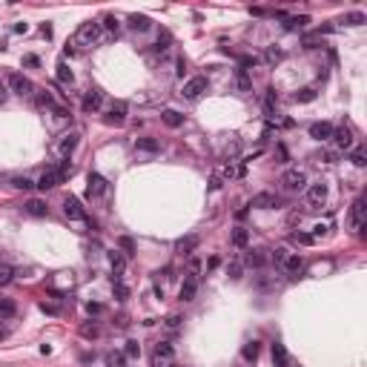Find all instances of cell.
<instances>
[{
    "label": "cell",
    "instance_id": "cell-1",
    "mask_svg": "<svg viewBox=\"0 0 367 367\" xmlns=\"http://www.w3.org/2000/svg\"><path fill=\"white\" fill-rule=\"evenodd\" d=\"M100 32H103V23L98 20H86L78 26V32L72 37V46H92V43H98L100 40Z\"/></svg>",
    "mask_w": 367,
    "mask_h": 367
},
{
    "label": "cell",
    "instance_id": "cell-2",
    "mask_svg": "<svg viewBox=\"0 0 367 367\" xmlns=\"http://www.w3.org/2000/svg\"><path fill=\"white\" fill-rule=\"evenodd\" d=\"M281 184L287 192H301V189H307V172L304 169H287L281 175Z\"/></svg>",
    "mask_w": 367,
    "mask_h": 367
},
{
    "label": "cell",
    "instance_id": "cell-3",
    "mask_svg": "<svg viewBox=\"0 0 367 367\" xmlns=\"http://www.w3.org/2000/svg\"><path fill=\"white\" fill-rule=\"evenodd\" d=\"M207 89H210V81H207L204 75H198V78H192V81H186V84H184L181 95H184L186 100H198L201 95L207 92Z\"/></svg>",
    "mask_w": 367,
    "mask_h": 367
},
{
    "label": "cell",
    "instance_id": "cell-4",
    "mask_svg": "<svg viewBox=\"0 0 367 367\" xmlns=\"http://www.w3.org/2000/svg\"><path fill=\"white\" fill-rule=\"evenodd\" d=\"M6 86H9V92H15V95H32L34 92V86H32V81L29 78H23L20 72H12L9 78H6Z\"/></svg>",
    "mask_w": 367,
    "mask_h": 367
},
{
    "label": "cell",
    "instance_id": "cell-5",
    "mask_svg": "<svg viewBox=\"0 0 367 367\" xmlns=\"http://www.w3.org/2000/svg\"><path fill=\"white\" fill-rule=\"evenodd\" d=\"M63 213H66L69 221H86V210L81 207V201L75 198V195L63 198Z\"/></svg>",
    "mask_w": 367,
    "mask_h": 367
},
{
    "label": "cell",
    "instance_id": "cell-6",
    "mask_svg": "<svg viewBox=\"0 0 367 367\" xmlns=\"http://www.w3.org/2000/svg\"><path fill=\"white\" fill-rule=\"evenodd\" d=\"M304 198H307L310 207H321V204L327 201V186H324V184H310L307 192H304Z\"/></svg>",
    "mask_w": 367,
    "mask_h": 367
},
{
    "label": "cell",
    "instance_id": "cell-7",
    "mask_svg": "<svg viewBox=\"0 0 367 367\" xmlns=\"http://www.w3.org/2000/svg\"><path fill=\"white\" fill-rule=\"evenodd\" d=\"M350 224H353V230H365V198H356L353 201V207H350Z\"/></svg>",
    "mask_w": 367,
    "mask_h": 367
},
{
    "label": "cell",
    "instance_id": "cell-8",
    "mask_svg": "<svg viewBox=\"0 0 367 367\" xmlns=\"http://www.w3.org/2000/svg\"><path fill=\"white\" fill-rule=\"evenodd\" d=\"M100 103H103V92H100V89H89V92L84 95L81 109H84V112H98Z\"/></svg>",
    "mask_w": 367,
    "mask_h": 367
},
{
    "label": "cell",
    "instance_id": "cell-9",
    "mask_svg": "<svg viewBox=\"0 0 367 367\" xmlns=\"http://www.w3.org/2000/svg\"><path fill=\"white\" fill-rule=\"evenodd\" d=\"M330 135H333V123H327V121L310 123V138L313 141H330Z\"/></svg>",
    "mask_w": 367,
    "mask_h": 367
},
{
    "label": "cell",
    "instance_id": "cell-10",
    "mask_svg": "<svg viewBox=\"0 0 367 367\" xmlns=\"http://www.w3.org/2000/svg\"><path fill=\"white\" fill-rule=\"evenodd\" d=\"M198 244H201L198 235H184V238H178V241H175V252H178V255H192Z\"/></svg>",
    "mask_w": 367,
    "mask_h": 367
},
{
    "label": "cell",
    "instance_id": "cell-11",
    "mask_svg": "<svg viewBox=\"0 0 367 367\" xmlns=\"http://www.w3.org/2000/svg\"><path fill=\"white\" fill-rule=\"evenodd\" d=\"M106 186H109V184H106V178H103L100 172H89V195H92V198H100V195L106 192Z\"/></svg>",
    "mask_w": 367,
    "mask_h": 367
},
{
    "label": "cell",
    "instance_id": "cell-12",
    "mask_svg": "<svg viewBox=\"0 0 367 367\" xmlns=\"http://www.w3.org/2000/svg\"><path fill=\"white\" fill-rule=\"evenodd\" d=\"M195 293H198V275H186L184 284H181L178 299H181V301H192V299H195Z\"/></svg>",
    "mask_w": 367,
    "mask_h": 367
},
{
    "label": "cell",
    "instance_id": "cell-13",
    "mask_svg": "<svg viewBox=\"0 0 367 367\" xmlns=\"http://www.w3.org/2000/svg\"><path fill=\"white\" fill-rule=\"evenodd\" d=\"M330 141H333L338 150H350V147H353V132L347 129V126H341V129H333Z\"/></svg>",
    "mask_w": 367,
    "mask_h": 367
},
{
    "label": "cell",
    "instance_id": "cell-14",
    "mask_svg": "<svg viewBox=\"0 0 367 367\" xmlns=\"http://www.w3.org/2000/svg\"><path fill=\"white\" fill-rule=\"evenodd\" d=\"M250 207H255V210H273V207H278V198H275L273 192H258V195L250 201Z\"/></svg>",
    "mask_w": 367,
    "mask_h": 367
},
{
    "label": "cell",
    "instance_id": "cell-15",
    "mask_svg": "<svg viewBox=\"0 0 367 367\" xmlns=\"http://www.w3.org/2000/svg\"><path fill=\"white\" fill-rule=\"evenodd\" d=\"M23 210L29 213V215L34 218H43L46 213H49V207H46V201H40V198H29L26 204H23Z\"/></svg>",
    "mask_w": 367,
    "mask_h": 367
},
{
    "label": "cell",
    "instance_id": "cell-16",
    "mask_svg": "<svg viewBox=\"0 0 367 367\" xmlns=\"http://www.w3.org/2000/svg\"><path fill=\"white\" fill-rule=\"evenodd\" d=\"M273 367H290V353L284 344H273Z\"/></svg>",
    "mask_w": 367,
    "mask_h": 367
},
{
    "label": "cell",
    "instance_id": "cell-17",
    "mask_svg": "<svg viewBox=\"0 0 367 367\" xmlns=\"http://www.w3.org/2000/svg\"><path fill=\"white\" fill-rule=\"evenodd\" d=\"M123 115H126V103L123 100H115L109 115H106V123H123Z\"/></svg>",
    "mask_w": 367,
    "mask_h": 367
},
{
    "label": "cell",
    "instance_id": "cell-18",
    "mask_svg": "<svg viewBox=\"0 0 367 367\" xmlns=\"http://www.w3.org/2000/svg\"><path fill=\"white\" fill-rule=\"evenodd\" d=\"M15 316H17L15 299H6V296H0V321H6V318H15Z\"/></svg>",
    "mask_w": 367,
    "mask_h": 367
},
{
    "label": "cell",
    "instance_id": "cell-19",
    "mask_svg": "<svg viewBox=\"0 0 367 367\" xmlns=\"http://www.w3.org/2000/svg\"><path fill=\"white\" fill-rule=\"evenodd\" d=\"M78 147V132H69V135H63L61 138V144H58V152L66 158V155H72V150Z\"/></svg>",
    "mask_w": 367,
    "mask_h": 367
},
{
    "label": "cell",
    "instance_id": "cell-20",
    "mask_svg": "<svg viewBox=\"0 0 367 367\" xmlns=\"http://www.w3.org/2000/svg\"><path fill=\"white\" fill-rule=\"evenodd\" d=\"M135 150H138V152H150V155H155V152L161 150V144H158L155 138H138V141H135Z\"/></svg>",
    "mask_w": 367,
    "mask_h": 367
},
{
    "label": "cell",
    "instance_id": "cell-21",
    "mask_svg": "<svg viewBox=\"0 0 367 367\" xmlns=\"http://www.w3.org/2000/svg\"><path fill=\"white\" fill-rule=\"evenodd\" d=\"M281 267H284V273H301L304 270V258L301 255H287L281 261Z\"/></svg>",
    "mask_w": 367,
    "mask_h": 367
},
{
    "label": "cell",
    "instance_id": "cell-22",
    "mask_svg": "<svg viewBox=\"0 0 367 367\" xmlns=\"http://www.w3.org/2000/svg\"><path fill=\"white\" fill-rule=\"evenodd\" d=\"M161 121H164L167 126H172V129H178V126L184 123V115L175 112V109H167V112H161Z\"/></svg>",
    "mask_w": 367,
    "mask_h": 367
},
{
    "label": "cell",
    "instance_id": "cell-23",
    "mask_svg": "<svg viewBox=\"0 0 367 367\" xmlns=\"http://www.w3.org/2000/svg\"><path fill=\"white\" fill-rule=\"evenodd\" d=\"M310 23V17L307 15H299V17H287V23H284V29L287 32H299V29H304Z\"/></svg>",
    "mask_w": 367,
    "mask_h": 367
},
{
    "label": "cell",
    "instance_id": "cell-24",
    "mask_svg": "<svg viewBox=\"0 0 367 367\" xmlns=\"http://www.w3.org/2000/svg\"><path fill=\"white\" fill-rule=\"evenodd\" d=\"M152 356H158V359H175V347H172L169 341H158L155 350H152Z\"/></svg>",
    "mask_w": 367,
    "mask_h": 367
},
{
    "label": "cell",
    "instance_id": "cell-25",
    "mask_svg": "<svg viewBox=\"0 0 367 367\" xmlns=\"http://www.w3.org/2000/svg\"><path fill=\"white\" fill-rule=\"evenodd\" d=\"M129 26H132L135 32H147V29L152 26V20L147 15H132L129 17Z\"/></svg>",
    "mask_w": 367,
    "mask_h": 367
},
{
    "label": "cell",
    "instance_id": "cell-26",
    "mask_svg": "<svg viewBox=\"0 0 367 367\" xmlns=\"http://www.w3.org/2000/svg\"><path fill=\"white\" fill-rule=\"evenodd\" d=\"M258 350H261V347H258V341H247V344L241 347L244 362H255V359H258Z\"/></svg>",
    "mask_w": 367,
    "mask_h": 367
},
{
    "label": "cell",
    "instance_id": "cell-27",
    "mask_svg": "<svg viewBox=\"0 0 367 367\" xmlns=\"http://www.w3.org/2000/svg\"><path fill=\"white\" fill-rule=\"evenodd\" d=\"M247 241H250V233H247L244 227H235L233 230V244L235 247H247Z\"/></svg>",
    "mask_w": 367,
    "mask_h": 367
},
{
    "label": "cell",
    "instance_id": "cell-28",
    "mask_svg": "<svg viewBox=\"0 0 367 367\" xmlns=\"http://www.w3.org/2000/svg\"><path fill=\"white\" fill-rule=\"evenodd\" d=\"M293 100H296V103H313V100H316V89H310V86H307V89L296 92V95H293Z\"/></svg>",
    "mask_w": 367,
    "mask_h": 367
},
{
    "label": "cell",
    "instance_id": "cell-29",
    "mask_svg": "<svg viewBox=\"0 0 367 367\" xmlns=\"http://www.w3.org/2000/svg\"><path fill=\"white\" fill-rule=\"evenodd\" d=\"M109 261H112V270H115V278H118L123 273V267H126V258L121 252H109Z\"/></svg>",
    "mask_w": 367,
    "mask_h": 367
},
{
    "label": "cell",
    "instance_id": "cell-30",
    "mask_svg": "<svg viewBox=\"0 0 367 367\" xmlns=\"http://www.w3.org/2000/svg\"><path fill=\"white\" fill-rule=\"evenodd\" d=\"M81 336H84V338H98V336H100L98 324H95V321H86V324H81Z\"/></svg>",
    "mask_w": 367,
    "mask_h": 367
},
{
    "label": "cell",
    "instance_id": "cell-31",
    "mask_svg": "<svg viewBox=\"0 0 367 367\" xmlns=\"http://www.w3.org/2000/svg\"><path fill=\"white\" fill-rule=\"evenodd\" d=\"M37 106L40 109H55L58 103H55V98H52L49 92H37Z\"/></svg>",
    "mask_w": 367,
    "mask_h": 367
},
{
    "label": "cell",
    "instance_id": "cell-32",
    "mask_svg": "<svg viewBox=\"0 0 367 367\" xmlns=\"http://www.w3.org/2000/svg\"><path fill=\"white\" fill-rule=\"evenodd\" d=\"M58 81H61L63 86L72 84V69H69L66 63H58Z\"/></svg>",
    "mask_w": 367,
    "mask_h": 367
},
{
    "label": "cell",
    "instance_id": "cell-33",
    "mask_svg": "<svg viewBox=\"0 0 367 367\" xmlns=\"http://www.w3.org/2000/svg\"><path fill=\"white\" fill-rule=\"evenodd\" d=\"M365 158H367V152H365V147H356V150H353V152H350V161H353V164H356V167H365V164H367Z\"/></svg>",
    "mask_w": 367,
    "mask_h": 367
},
{
    "label": "cell",
    "instance_id": "cell-34",
    "mask_svg": "<svg viewBox=\"0 0 367 367\" xmlns=\"http://www.w3.org/2000/svg\"><path fill=\"white\" fill-rule=\"evenodd\" d=\"M12 278H15V270L9 267V264H0V287H6Z\"/></svg>",
    "mask_w": 367,
    "mask_h": 367
},
{
    "label": "cell",
    "instance_id": "cell-35",
    "mask_svg": "<svg viewBox=\"0 0 367 367\" xmlns=\"http://www.w3.org/2000/svg\"><path fill=\"white\" fill-rule=\"evenodd\" d=\"M264 261H267L264 252H250V255H247V264H250V267H264Z\"/></svg>",
    "mask_w": 367,
    "mask_h": 367
},
{
    "label": "cell",
    "instance_id": "cell-36",
    "mask_svg": "<svg viewBox=\"0 0 367 367\" xmlns=\"http://www.w3.org/2000/svg\"><path fill=\"white\" fill-rule=\"evenodd\" d=\"M123 356H126V359H138V356H141V344H138V341H126Z\"/></svg>",
    "mask_w": 367,
    "mask_h": 367
},
{
    "label": "cell",
    "instance_id": "cell-37",
    "mask_svg": "<svg viewBox=\"0 0 367 367\" xmlns=\"http://www.w3.org/2000/svg\"><path fill=\"white\" fill-rule=\"evenodd\" d=\"M344 23H347V26H362V23H365V15H362V12H350V15L344 17Z\"/></svg>",
    "mask_w": 367,
    "mask_h": 367
},
{
    "label": "cell",
    "instance_id": "cell-38",
    "mask_svg": "<svg viewBox=\"0 0 367 367\" xmlns=\"http://www.w3.org/2000/svg\"><path fill=\"white\" fill-rule=\"evenodd\" d=\"M106 362H109L112 367H123L126 356H123V353H109V356H106Z\"/></svg>",
    "mask_w": 367,
    "mask_h": 367
},
{
    "label": "cell",
    "instance_id": "cell-39",
    "mask_svg": "<svg viewBox=\"0 0 367 367\" xmlns=\"http://www.w3.org/2000/svg\"><path fill=\"white\" fill-rule=\"evenodd\" d=\"M293 241H296V244H304V247H307V244H313L316 238H313L310 233H293Z\"/></svg>",
    "mask_w": 367,
    "mask_h": 367
},
{
    "label": "cell",
    "instance_id": "cell-40",
    "mask_svg": "<svg viewBox=\"0 0 367 367\" xmlns=\"http://www.w3.org/2000/svg\"><path fill=\"white\" fill-rule=\"evenodd\" d=\"M112 290H115V296H118V299H121V301L126 299V296H129V290H126V284H121V281H118V278H115V281H112Z\"/></svg>",
    "mask_w": 367,
    "mask_h": 367
},
{
    "label": "cell",
    "instance_id": "cell-41",
    "mask_svg": "<svg viewBox=\"0 0 367 367\" xmlns=\"http://www.w3.org/2000/svg\"><path fill=\"white\" fill-rule=\"evenodd\" d=\"M40 310H43L46 316H58V313H61V307H58V304H49V301H40Z\"/></svg>",
    "mask_w": 367,
    "mask_h": 367
},
{
    "label": "cell",
    "instance_id": "cell-42",
    "mask_svg": "<svg viewBox=\"0 0 367 367\" xmlns=\"http://www.w3.org/2000/svg\"><path fill=\"white\" fill-rule=\"evenodd\" d=\"M275 103H278V95H275V89H270V92H267V100H264L267 112H273V109H275Z\"/></svg>",
    "mask_w": 367,
    "mask_h": 367
},
{
    "label": "cell",
    "instance_id": "cell-43",
    "mask_svg": "<svg viewBox=\"0 0 367 367\" xmlns=\"http://www.w3.org/2000/svg\"><path fill=\"white\" fill-rule=\"evenodd\" d=\"M12 186H15V189H32L34 184L29 181V178H12Z\"/></svg>",
    "mask_w": 367,
    "mask_h": 367
},
{
    "label": "cell",
    "instance_id": "cell-44",
    "mask_svg": "<svg viewBox=\"0 0 367 367\" xmlns=\"http://www.w3.org/2000/svg\"><path fill=\"white\" fill-rule=\"evenodd\" d=\"M152 367H175L172 359H158V356H152Z\"/></svg>",
    "mask_w": 367,
    "mask_h": 367
},
{
    "label": "cell",
    "instance_id": "cell-45",
    "mask_svg": "<svg viewBox=\"0 0 367 367\" xmlns=\"http://www.w3.org/2000/svg\"><path fill=\"white\" fill-rule=\"evenodd\" d=\"M255 63H258V58H252V55H244V58H241V69H244V72L250 66H255Z\"/></svg>",
    "mask_w": 367,
    "mask_h": 367
},
{
    "label": "cell",
    "instance_id": "cell-46",
    "mask_svg": "<svg viewBox=\"0 0 367 367\" xmlns=\"http://www.w3.org/2000/svg\"><path fill=\"white\" fill-rule=\"evenodd\" d=\"M238 86H241V89H250V78H247L244 69H238Z\"/></svg>",
    "mask_w": 367,
    "mask_h": 367
},
{
    "label": "cell",
    "instance_id": "cell-47",
    "mask_svg": "<svg viewBox=\"0 0 367 367\" xmlns=\"http://www.w3.org/2000/svg\"><path fill=\"white\" fill-rule=\"evenodd\" d=\"M281 58H284V55L278 49H267V61H270V63H278Z\"/></svg>",
    "mask_w": 367,
    "mask_h": 367
},
{
    "label": "cell",
    "instance_id": "cell-48",
    "mask_svg": "<svg viewBox=\"0 0 367 367\" xmlns=\"http://www.w3.org/2000/svg\"><path fill=\"white\" fill-rule=\"evenodd\" d=\"M86 313H89V316H98V313H103V307L95 304V301H89V304H86Z\"/></svg>",
    "mask_w": 367,
    "mask_h": 367
},
{
    "label": "cell",
    "instance_id": "cell-49",
    "mask_svg": "<svg viewBox=\"0 0 367 367\" xmlns=\"http://www.w3.org/2000/svg\"><path fill=\"white\" fill-rule=\"evenodd\" d=\"M121 247L126 250V255H132V252H135V244H132V238H121Z\"/></svg>",
    "mask_w": 367,
    "mask_h": 367
},
{
    "label": "cell",
    "instance_id": "cell-50",
    "mask_svg": "<svg viewBox=\"0 0 367 367\" xmlns=\"http://www.w3.org/2000/svg\"><path fill=\"white\" fill-rule=\"evenodd\" d=\"M230 278H241V264H238V261L230 264Z\"/></svg>",
    "mask_w": 367,
    "mask_h": 367
},
{
    "label": "cell",
    "instance_id": "cell-51",
    "mask_svg": "<svg viewBox=\"0 0 367 367\" xmlns=\"http://www.w3.org/2000/svg\"><path fill=\"white\" fill-rule=\"evenodd\" d=\"M6 98H9V86H6V84H0V106L6 103Z\"/></svg>",
    "mask_w": 367,
    "mask_h": 367
},
{
    "label": "cell",
    "instance_id": "cell-52",
    "mask_svg": "<svg viewBox=\"0 0 367 367\" xmlns=\"http://www.w3.org/2000/svg\"><path fill=\"white\" fill-rule=\"evenodd\" d=\"M103 26H106V29H112V32H118V20H115L112 15L106 17V23H103Z\"/></svg>",
    "mask_w": 367,
    "mask_h": 367
},
{
    "label": "cell",
    "instance_id": "cell-53",
    "mask_svg": "<svg viewBox=\"0 0 367 367\" xmlns=\"http://www.w3.org/2000/svg\"><path fill=\"white\" fill-rule=\"evenodd\" d=\"M284 258H287V252H284V250H275V252H273V261H275V264H281Z\"/></svg>",
    "mask_w": 367,
    "mask_h": 367
},
{
    "label": "cell",
    "instance_id": "cell-54",
    "mask_svg": "<svg viewBox=\"0 0 367 367\" xmlns=\"http://www.w3.org/2000/svg\"><path fill=\"white\" fill-rule=\"evenodd\" d=\"M178 324H181V318H178V316H169V318H167V327H172V330H175Z\"/></svg>",
    "mask_w": 367,
    "mask_h": 367
},
{
    "label": "cell",
    "instance_id": "cell-55",
    "mask_svg": "<svg viewBox=\"0 0 367 367\" xmlns=\"http://www.w3.org/2000/svg\"><path fill=\"white\" fill-rule=\"evenodd\" d=\"M23 63H26V66H37V58H34V55H26Z\"/></svg>",
    "mask_w": 367,
    "mask_h": 367
},
{
    "label": "cell",
    "instance_id": "cell-56",
    "mask_svg": "<svg viewBox=\"0 0 367 367\" xmlns=\"http://www.w3.org/2000/svg\"><path fill=\"white\" fill-rule=\"evenodd\" d=\"M218 186H221V178H218V175H215V178L210 181V189H218Z\"/></svg>",
    "mask_w": 367,
    "mask_h": 367
},
{
    "label": "cell",
    "instance_id": "cell-57",
    "mask_svg": "<svg viewBox=\"0 0 367 367\" xmlns=\"http://www.w3.org/2000/svg\"><path fill=\"white\" fill-rule=\"evenodd\" d=\"M6 336H9V330H0V338H6Z\"/></svg>",
    "mask_w": 367,
    "mask_h": 367
}]
</instances>
